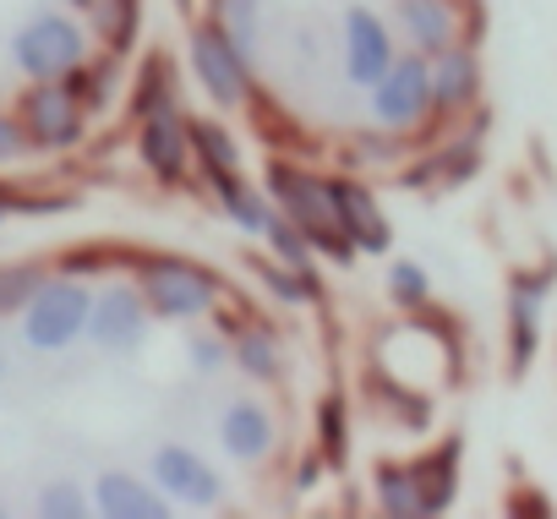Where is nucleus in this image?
<instances>
[{"instance_id": "nucleus-1", "label": "nucleus", "mask_w": 557, "mask_h": 519, "mask_svg": "<svg viewBox=\"0 0 557 519\" xmlns=\"http://www.w3.org/2000/svg\"><path fill=\"white\" fill-rule=\"evenodd\" d=\"M262 191L273 197V208L285 213L318 251V263L323 269H356L361 263V251L350 246V235L339 230L334 219V202H329V175L301 159V153H273L262 164Z\"/></svg>"}, {"instance_id": "nucleus-2", "label": "nucleus", "mask_w": 557, "mask_h": 519, "mask_svg": "<svg viewBox=\"0 0 557 519\" xmlns=\"http://www.w3.org/2000/svg\"><path fill=\"white\" fill-rule=\"evenodd\" d=\"M132 285L143 291L153 323H202L230 296L224 274L186 251H132Z\"/></svg>"}, {"instance_id": "nucleus-3", "label": "nucleus", "mask_w": 557, "mask_h": 519, "mask_svg": "<svg viewBox=\"0 0 557 519\" xmlns=\"http://www.w3.org/2000/svg\"><path fill=\"white\" fill-rule=\"evenodd\" d=\"M186 72L197 83V94L213 104V110H246L251 88H257V55L219 23V17H197L191 34H186Z\"/></svg>"}, {"instance_id": "nucleus-4", "label": "nucleus", "mask_w": 557, "mask_h": 519, "mask_svg": "<svg viewBox=\"0 0 557 519\" xmlns=\"http://www.w3.org/2000/svg\"><path fill=\"white\" fill-rule=\"evenodd\" d=\"M88 312H94V285L55 269V274H45V285L17 312L23 345L34 356H66L88 339Z\"/></svg>"}, {"instance_id": "nucleus-5", "label": "nucleus", "mask_w": 557, "mask_h": 519, "mask_svg": "<svg viewBox=\"0 0 557 519\" xmlns=\"http://www.w3.org/2000/svg\"><path fill=\"white\" fill-rule=\"evenodd\" d=\"M486 126H492L486 104H481L475 115L454 121V126H437L443 137L410 148V159L399 164V186H410V191H454V186H470V181L481 175V164H486Z\"/></svg>"}, {"instance_id": "nucleus-6", "label": "nucleus", "mask_w": 557, "mask_h": 519, "mask_svg": "<svg viewBox=\"0 0 557 519\" xmlns=\"http://www.w3.org/2000/svg\"><path fill=\"white\" fill-rule=\"evenodd\" d=\"M88 55H94L88 17H77L66 7L61 12H34L12 34V66L23 72V83H66Z\"/></svg>"}, {"instance_id": "nucleus-7", "label": "nucleus", "mask_w": 557, "mask_h": 519, "mask_svg": "<svg viewBox=\"0 0 557 519\" xmlns=\"http://www.w3.org/2000/svg\"><path fill=\"white\" fill-rule=\"evenodd\" d=\"M552 291H557V263H535V269L508 274V291H503V372L513 383H524L541 361Z\"/></svg>"}, {"instance_id": "nucleus-8", "label": "nucleus", "mask_w": 557, "mask_h": 519, "mask_svg": "<svg viewBox=\"0 0 557 519\" xmlns=\"http://www.w3.org/2000/svg\"><path fill=\"white\" fill-rule=\"evenodd\" d=\"M367 110H372V126L399 132L421 148L426 132H437V121H432V61L416 55V50H399L394 66L367 88Z\"/></svg>"}, {"instance_id": "nucleus-9", "label": "nucleus", "mask_w": 557, "mask_h": 519, "mask_svg": "<svg viewBox=\"0 0 557 519\" xmlns=\"http://www.w3.org/2000/svg\"><path fill=\"white\" fill-rule=\"evenodd\" d=\"M213 329H224L230 339V367L251 383V388H278L290 378V339L273 318L230 307V296L213 307Z\"/></svg>"}, {"instance_id": "nucleus-10", "label": "nucleus", "mask_w": 557, "mask_h": 519, "mask_svg": "<svg viewBox=\"0 0 557 519\" xmlns=\"http://www.w3.org/2000/svg\"><path fill=\"white\" fill-rule=\"evenodd\" d=\"M17 121H23L34 153H77L94 126V115L83 110L72 83H28L17 94Z\"/></svg>"}, {"instance_id": "nucleus-11", "label": "nucleus", "mask_w": 557, "mask_h": 519, "mask_svg": "<svg viewBox=\"0 0 557 519\" xmlns=\"http://www.w3.org/2000/svg\"><path fill=\"white\" fill-rule=\"evenodd\" d=\"M148 339H153V312H148L143 291L132 285V274L99 285L94 291V312H88V345L99 356L126 361V356H143Z\"/></svg>"}, {"instance_id": "nucleus-12", "label": "nucleus", "mask_w": 557, "mask_h": 519, "mask_svg": "<svg viewBox=\"0 0 557 519\" xmlns=\"http://www.w3.org/2000/svg\"><path fill=\"white\" fill-rule=\"evenodd\" d=\"M329 202H334V219H339V230L350 235V246L361 257H388L394 251V224L383 213V197H377L372 175L334 170L329 175Z\"/></svg>"}, {"instance_id": "nucleus-13", "label": "nucleus", "mask_w": 557, "mask_h": 519, "mask_svg": "<svg viewBox=\"0 0 557 519\" xmlns=\"http://www.w3.org/2000/svg\"><path fill=\"white\" fill-rule=\"evenodd\" d=\"M399 55V39H394V23L372 7H345L339 17V72L350 88H372Z\"/></svg>"}, {"instance_id": "nucleus-14", "label": "nucleus", "mask_w": 557, "mask_h": 519, "mask_svg": "<svg viewBox=\"0 0 557 519\" xmlns=\"http://www.w3.org/2000/svg\"><path fill=\"white\" fill-rule=\"evenodd\" d=\"M486 104V66H481V45H448L443 55H432V121L454 126L465 115H475Z\"/></svg>"}, {"instance_id": "nucleus-15", "label": "nucleus", "mask_w": 557, "mask_h": 519, "mask_svg": "<svg viewBox=\"0 0 557 519\" xmlns=\"http://www.w3.org/2000/svg\"><path fill=\"white\" fill-rule=\"evenodd\" d=\"M148 475L153 486L175 503V508H219L224 503V475L191 448V443H159L153 459H148Z\"/></svg>"}, {"instance_id": "nucleus-16", "label": "nucleus", "mask_w": 557, "mask_h": 519, "mask_svg": "<svg viewBox=\"0 0 557 519\" xmlns=\"http://www.w3.org/2000/svg\"><path fill=\"white\" fill-rule=\"evenodd\" d=\"M132 148H137V164L159 186H186L191 181V115L181 104L159 110V115H143Z\"/></svg>"}, {"instance_id": "nucleus-17", "label": "nucleus", "mask_w": 557, "mask_h": 519, "mask_svg": "<svg viewBox=\"0 0 557 519\" xmlns=\"http://www.w3.org/2000/svg\"><path fill=\"white\" fill-rule=\"evenodd\" d=\"M388 23H394L399 50H416L432 61L465 39V0H394Z\"/></svg>"}, {"instance_id": "nucleus-18", "label": "nucleus", "mask_w": 557, "mask_h": 519, "mask_svg": "<svg viewBox=\"0 0 557 519\" xmlns=\"http://www.w3.org/2000/svg\"><path fill=\"white\" fill-rule=\"evenodd\" d=\"M246 269L273 296V307H285V312H323L329 307V274H323L318 257L301 263V269H290V263H278V257H268L257 246V251H246Z\"/></svg>"}, {"instance_id": "nucleus-19", "label": "nucleus", "mask_w": 557, "mask_h": 519, "mask_svg": "<svg viewBox=\"0 0 557 519\" xmlns=\"http://www.w3.org/2000/svg\"><path fill=\"white\" fill-rule=\"evenodd\" d=\"M219 448L235 465H268L278 454V416H273V405H262L257 394L230 399L219 410Z\"/></svg>"}, {"instance_id": "nucleus-20", "label": "nucleus", "mask_w": 557, "mask_h": 519, "mask_svg": "<svg viewBox=\"0 0 557 519\" xmlns=\"http://www.w3.org/2000/svg\"><path fill=\"white\" fill-rule=\"evenodd\" d=\"M88 503L99 519H170L175 503L153 486V475L137 470H99L88 481Z\"/></svg>"}, {"instance_id": "nucleus-21", "label": "nucleus", "mask_w": 557, "mask_h": 519, "mask_svg": "<svg viewBox=\"0 0 557 519\" xmlns=\"http://www.w3.org/2000/svg\"><path fill=\"white\" fill-rule=\"evenodd\" d=\"M416 486H421V519H437L459 503V470H465V437H443L426 454L410 459Z\"/></svg>"}, {"instance_id": "nucleus-22", "label": "nucleus", "mask_w": 557, "mask_h": 519, "mask_svg": "<svg viewBox=\"0 0 557 519\" xmlns=\"http://www.w3.org/2000/svg\"><path fill=\"white\" fill-rule=\"evenodd\" d=\"M208 197L219 202V213L257 246L268 230H273V219H278V208H273V197L262 191V181L251 186V175H219V181H208Z\"/></svg>"}, {"instance_id": "nucleus-23", "label": "nucleus", "mask_w": 557, "mask_h": 519, "mask_svg": "<svg viewBox=\"0 0 557 519\" xmlns=\"http://www.w3.org/2000/svg\"><path fill=\"white\" fill-rule=\"evenodd\" d=\"M367 399H372L377 421H394L399 432H426L432 416H437V405H432L426 388H410V383H399V378H388L377 367L367 372Z\"/></svg>"}, {"instance_id": "nucleus-24", "label": "nucleus", "mask_w": 557, "mask_h": 519, "mask_svg": "<svg viewBox=\"0 0 557 519\" xmlns=\"http://www.w3.org/2000/svg\"><path fill=\"white\" fill-rule=\"evenodd\" d=\"M191 175L202 186L219 181V175H246V148H240V137L224 121L191 115Z\"/></svg>"}, {"instance_id": "nucleus-25", "label": "nucleus", "mask_w": 557, "mask_h": 519, "mask_svg": "<svg viewBox=\"0 0 557 519\" xmlns=\"http://www.w3.org/2000/svg\"><path fill=\"white\" fill-rule=\"evenodd\" d=\"M410 137H399V132H383V126H372V132H350V137H339V170H356V175H399V164L410 159Z\"/></svg>"}, {"instance_id": "nucleus-26", "label": "nucleus", "mask_w": 557, "mask_h": 519, "mask_svg": "<svg viewBox=\"0 0 557 519\" xmlns=\"http://www.w3.org/2000/svg\"><path fill=\"white\" fill-rule=\"evenodd\" d=\"M181 104V77L170 66V55H143L137 77L126 83V115L143 121V115H159V110H175Z\"/></svg>"}, {"instance_id": "nucleus-27", "label": "nucleus", "mask_w": 557, "mask_h": 519, "mask_svg": "<svg viewBox=\"0 0 557 519\" xmlns=\"http://www.w3.org/2000/svg\"><path fill=\"white\" fill-rule=\"evenodd\" d=\"M312 448L329 465V475H345V465H350V399L339 388H329L312 410Z\"/></svg>"}, {"instance_id": "nucleus-28", "label": "nucleus", "mask_w": 557, "mask_h": 519, "mask_svg": "<svg viewBox=\"0 0 557 519\" xmlns=\"http://www.w3.org/2000/svg\"><path fill=\"white\" fill-rule=\"evenodd\" d=\"M372 508L388 519H421V486H416V465L410 459H377L372 465Z\"/></svg>"}, {"instance_id": "nucleus-29", "label": "nucleus", "mask_w": 557, "mask_h": 519, "mask_svg": "<svg viewBox=\"0 0 557 519\" xmlns=\"http://www.w3.org/2000/svg\"><path fill=\"white\" fill-rule=\"evenodd\" d=\"M88 34H94V50L126 61L143 39V0H104L99 12H88Z\"/></svg>"}, {"instance_id": "nucleus-30", "label": "nucleus", "mask_w": 557, "mask_h": 519, "mask_svg": "<svg viewBox=\"0 0 557 519\" xmlns=\"http://www.w3.org/2000/svg\"><path fill=\"white\" fill-rule=\"evenodd\" d=\"M72 88H77V99H83V110L88 115H110L115 110V99H121V55H104V50H94L72 77H66Z\"/></svg>"}, {"instance_id": "nucleus-31", "label": "nucleus", "mask_w": 557, "mask_h": 519, "mask_svg": "<svg viewBox=\"0 0 557 519\" xmlns=\"http://www.w3.org/2000/svg\"><path fill=\"white\" fill-rule=\"evenodd\" d=\"M383 296H388V307H394L399 318H405V312H421V307H432V274L416 263V257H388Z\"/></svg>"}, {"instance_id": "nucleus-32", "label": "nucleus", "mask_w": 557, "mask_h": 519, "mask_svg": "<svg viewBox=\"0 0 557 519\" xmlns=\"http://www.w3.org/2000/svg\"><path fill=\"white\" fill-rule=\"evenodd\" d=\"M132 269V246H77L61 257V274L99 280V274H126Z\"/></svg>"}, {"instance_id": "nucleus-33", "label": "nucleus", "mask_w": 557, "mask_h": 519, "mask_svg": "<svg viewBox=\"0 0 557 519\" xmlns=\"http://www.w3.org/2000/svg\"><path fill=\"white\" fill-rule=\"evenodd\" d=\"M34 514L39 519H88L94 503H88V486L83 481H45L39 497H34Z\"/></svg>"}, {"instance_id": "nucleus-34", "label": "nucleus", "mask_w": 557, "mask_h": 519, "mask_svg": "<svg viewBox=\"0 0 557 519\" xmlns=\"http://www.w3.org/2000/svg\"><path fill=\"white\" fill-rule=\"evenodd\" d=\"M45 263H0V318H17L28 296L45 285Z\"/></svg>"}, {"instance_id": "nucleus-35", "label": "nucleus", "mask_w": 557, "mask_h": 519, "mask_svg": "<svg viewBox=\"0 0 557 519\" xmlns=\"http://www.w3.org/2000/svg\"><path fill=\"white\" fill-rule=\"evenodd\" d=\"M202 12L219 17L251 55H257V23H262V0H202Z\"/></svg>"}, {"instance_id": "nucleus-36", "label": "nucleus", "mask_w": 557, "mask_h": 519, "mask_svg": "<svg viewBox=\"0 0 557 519\" xmlns=\"http://www.w3.org/2000/svg\"><path fill=\"white\" fill-rule=\"evenodd\" d=\"M186 367H191L197 378H219V372L230 367V339H224V329H191V334H186Z\"/></svg>"}, {"instance_id": "nucleus-37", "label": "nucleus", "mask_w": 557, "mask_h": 519, "mask_svg": "<svg viewBox=\"0 0 557 519\" xmlns=\"http://www.w3.org/2000/svg\"><path fill=\"white\" fill-rule=\"evenodd\" d=\"M257 246H262L268 257H278V263H290V269H301V263H312V257H318V251H312V240H307V235H301L285 213L273 219V230H268Z\"/></svg>"}, {"instance_id": "nucleus-38", "label": "nucleus", "mask_w": 557, "mask_h": 519, "mask_svg": "<svg viewBox=\"0 0 557 519\" xmlns=\"http://www.w3.org/2000/svg\"><path fill=\"white\" fill-rule=\"evenodd\" d=\"M28 153H34V143H28V132H23L17 110H0V170L23 164Z\"/></svg>"}, {"instance_id": "nucleus-39", "label": "nucleus", "mask_w": 557, "mask_h": 519, "mask_svg": "<svg viewBox=\"0 0 557 519\" xmlns=\"http://www.w3.org/2000/svg\"><path fill=\"white\" fill-rule=\"evenodd\" d=\"M323 475H329V465L318 459V448H307V454L296 459V470H290V492H312Z\"/></svg>"}, {"instance_id": "nucleus-40", "label": "nucleus", "mask_w": 557, "mask_h": 519, "mask_svg": "<svg viewBox=\"0 0 557 519\" xmlns=\"http://www.w3.org/2000/svg\"><path fill=\"white\" fill-rule=\"evenodd\" d=\"M55 7H66V12L88 17V12H99V7H104V0H55Z\"/></svg>"}, {"instance_id": "nucleus-41", "label": "nucleus", "mask_w": 557, "mask_h": 519, "mask_svg": "<svg viewBox=\"0 0 557 519\" xmlns=\"http://www.w3.org/2000/svg\"><path fill=\"white\" fill-rule=\"evenodd\" d=\"M7 372H12V361H7V345H0V383H7Z\"/></svg>"}, {"instance_id": "nucleus-42", "label": "nucleus", "mask_w": 557, "mask_h": 519, "mask_svg": "<svg viewBox=\"0 0 557 519\" xmlns=\"http://www.w3.org/2000/svg\"><path fill=\"white\" fill-rule=\"evenodd\" d=\"M0 514H7V508H0Z\"/></svg>"}]
</instances>
